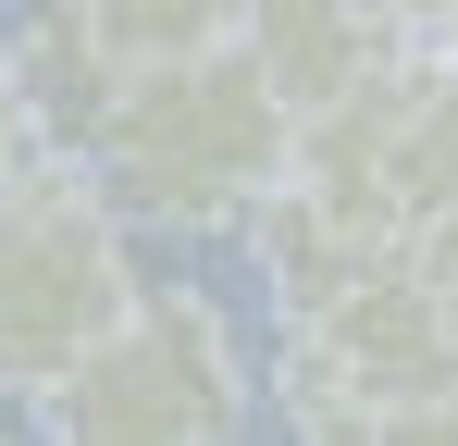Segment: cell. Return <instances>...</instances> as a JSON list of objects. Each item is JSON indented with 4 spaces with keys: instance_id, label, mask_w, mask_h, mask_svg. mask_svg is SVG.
<instances>
[{
    "instance_id": "obj_8",
    "label": "cell",
    "mask_w": 458,
    "mask_h": 446,
    "mask_svg": "<svg viewBox=\"0 0 458 446\" xmlns=\"http://www.w3.org/2000/svg\"><path fill=\"white\" fill-rule=\"evenodd\" d=\"M409 273H421V297H434V310H446V335H458V211L434 223V236H421V248H409Z\"/></svg>"
},
{
    "instance_id": "obj_3",
    "label": "cell",
    "mask_w": 458,
    "mask_h": 446,
    "mask_svg": "<svg viewBox=\"0 0 458 446\" xmlns=\"http://www.w3.org/2000/svg\"><path fill=\"white\" fill-rule=\"evenodd\" d=\"M235 422L248 360L211 297H137V322L50 397V446H224Z\"/></svg>"
},
{
    "instance_id": "obj_4",
    "label": "cell",
    "mask_w": 458,
    "mask_h": 446,
    "mask_svg": "<svg viewBox=\"0 0 458 446\" xmlns=\"http://www.w3.org/2000/svg\"><path fill=\"white\" fill-rule=\"evenodd\" d=\"M421 397H458V335L409 261H372V273H347L335 297L298 310V434L421 409Z\"/></svg>"
},
{
    "instance_id": "obj_2",
    "label": "cell",
    "mask_w": 458,
    "mask_h": 446,
    "mask_svg": "<svg viewBox=\"0 0 458 446\" xmlns=\"http://www.w3.org/2000/svg\"><path fill=\"white\" fill-rule=\"evenodd\" d=\"M137 261L124 223L87 199L75 174H25L0 199V397H63L124 322H137Z\"/></svg>"
},
{
    "instance_id": "obj_6",
    "label": "cell",
    "mask_w": 458,
    "mask_h": 446,
    "mask_svg": "<svg viewBox=\"0 0 458 446\" xmlns=\"http://www.w3.org/2000/svg\"><path fill=\"white\" fill-rule=\"evenodd\" d=\"M310 446H458V397H421V409H372V422H322Z\"/></svg>"
},
{
    "instance_id": "obj_7",
    "label": "cell",
    "mask_w": 458,
    "mask_h": 446,
    "mask_svg": "<svg viewBox=\"0 0 458 446\" xmlns=\"http://www.w3.org/2000/svg\"><path fill=\"white\" fill-rule=\"evenodd\" d=\"M25 149H38V112H25V63H13V38H0V199L25 186Z\"/></svg>"
},
{
    "instance_id": "obj_1",
    "label": "cell",
    "mask_w": 458,
    "mask_h": 446,
    "mask_svg": "<svg viewBox=\"0 0 458 446\" xmlns=\"http://www.w3.org/2000/svg\"><path fill=\"white\" fill-rule=\"evenodd\" d=\"M235 25H248V13H235ZM87 174H99V211L235 223V211H273V199L298 186V124L273 112L248 38H224V50H199V63H174V74H137L124 112L87 149Z\"/></svg>"
},
{
    "instance_id": "obj_5",
    "label": "cell",
    "mask_w": 458,
    "mask_h": 446,
    "mask_svg": "<svg viewBox=\"0 0 458 446\" xmlns=\"http://www.w3.org/2000/svg\"><path fill=\"white\" fill-rule=\"evenodd\" d=\"M235 38H248V63H260L273 112H285L298 137H322L335 112H360L384 74L421 50V25H396V13H347V0H260Z\"/></svg>"
}]
</instances>
